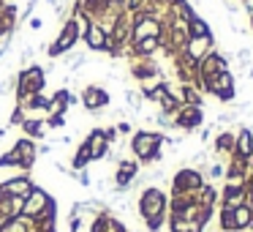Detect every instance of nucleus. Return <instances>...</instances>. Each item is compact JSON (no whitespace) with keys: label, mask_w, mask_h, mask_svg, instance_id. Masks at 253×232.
Returning a JSON list of instances; mask_svg holds the SVG:
<instances>
[{"label":"nucleus","mask_w":253,"mask_h":232,"mask_svg":"<svg viewBox=\"0 0 253 232\" xmlns=\"http://www.w3.org/2000/svg\"><path fill=\"white\" fill-rule=\"evenodd\" d=\"M164 142H166L164 131L139 128L131 137V153L139 164H161V161H164Z\"/></svg>","instance_id":"1"},{"label":"nucleus","mask_w":253,"mask_h":232,"mask_svg":"<svg viewBox=\"0 0 253 232\" xmlns=\"http://www.w3.org/2000/svg\"><path fill=\"white\" fill-rule=\"evenodd\" d=\"M44 88H46V71H44V66H39V63H30V66H25L22 71L17 74V88H14L17 104H22L25 99L41 93Z\"/></svg>","instance_id":"2"},{"label":"nucleus","mask_w":253,"mask_h":232,"mask_svg":"<svg viewBox=\"0 0 253 232\" xmlns=\"http://www.w3.org/2000/svg\"><path fill=\"white\" fill-rule=\"evenodd\" d=\"M136 210H139V216H142V221L153 219V216H166V210H169V197H166L158 186H144L142 194H139Z\"/></svg>","instance_id":"3"},{"label":"nucleus","mask_w":253,"mask_h":232,"mask_svg":"<svg viewBox=\"0 0 253 232\" xmlns=\"http://www.w3.org/2000/svg\"><path fill=\"white\" fill-rule=\"evenodd\" d=\"M204 183L207 180H204L202 170H196V167H182L171 177V194H196Z\"/></svg>","instance_id":"4"},{"label":"nucleus","mask_w":253,"mask_h":232,"mask_svg":"<svg viewBox=\"0 0 253 232\" xmlns=\"http://www.w3.org/2000/svg\"><path fill=\"white\" fill-rule=\"evenodd\" d=\"M79 104L87 112L98 115L101 110H106V107L112 104V93L106 88H101V85H87V88H82V93H79Z\"/></svg>","instance_id":"5"},{"label":"nucleus","mask_w":253,"mask_h":232,"mask_svg":"<svg viewBox=\"0 0 253 232\" xmlns=\"http://www.w3.org/2000/svg\"><path fill=\"white\" fill-rule=\"evenodd\" d=\"M171 117H174V128L188 131V134L204 126V110H202V107H188V104H182Z\"/></svg>","instance_id":"6"},{"label":"nucleus","mask_w":253,"mask_h":232,"mask_svg":"<svg viewBox=\"0 0 253 232\" xmlns=\"http://www.w3.org/2000/svg\"><path fill=\"white\" fill-rule=\"evenodd\" d=\"M33 177L28 175V172H22V175H14L8 177V180L0 183V199H6V197H28L30 191H33Z\"/></svg>","instance_id":"7"},{"label":"nucleus","mask_w":253,"mask_h":232,"mask_svg":"<svg viewBox=\"0 0 253 232\" xmlns=\"http://www.w3.org/2000/svg\"><path fill=\"white\" fill-rule=\"evenodd\" d=\"M82 41L90 52H112V41H109V33L101 28L98 22H90L82 33Z\"/></svg>","instance_id":"8"},{"label":"nucleus","mask_w":253,"mask_h":232,"mask_svg":"<svg viewBox=\"0 0 253 232\" xmlns=\"http://www.w3.org/2000/svg\"><path fill=\"white\" fill-rule=\"evenodd\" d=\"M171 60H174V71H177V77H180L182 85H193V82H196V77H199V63L193 60V58L188 55L185 50H180L174 58H171Z\"/></svg>","instance_id":"9"},{"label":"nucleus","mask_w":253,"mask_h":232,"mask_svg":"<svg viewBox=\"0 0 253 232\" xmlns=\"http://www.w3.org/2000/svg\"><path fill=\"white\" fill-rule=\"evenodd\" d=\"M84 145L90 150V161H104L106 156H112V145L106 142L104 128H90L87 137H84Z\"/></svg>","instance_id":"10"},{"label":"nucleus","mask_w":253,"mask_h":232,"mask_svg":"<svg viewBox=\"0 0 253 232\" xmlns=\"http://www.w3.org/2000/svg\"><path fill=\"white\" fill-rule=\"evenodd\" d=\"M52 202V194L44 191L41 186H33V191L25 197V205H22V219H36L46 205Z\"/></svg>","instance_id":"11"},{"label":"nucleus","mask_w":253,"mask_h":232,"mask_svg":"<svg viewBox=\"0 0 253 232\" xmlns=\"http://www.w3.org/2000/svg\"><path fill=\"white\" fill-rule=\"evenodd\" d=\"M14 153L19 156V170L22 172H30L36 164V159H39V145L33 142L30 137H19L17 142H14Z\"/></svg>","instance_id":"12"},{"label":"nucleus","mask_w":253,"mask_h":232,"mask_svg":"<svg viewBox=\"0 0 253 232\" xmlns=\"http://www.w3.org/2000/svg\"><path fill=\"white\" fill-rule=\"evenodd\" d=\"M220 71H231V68H229V58L212 50L207 58H202V60H199V77L196 79L212 77V74H220Z\"/></svg>","instance_id":"13"},{"label":"nucleus","mask_w":253,"mask_h":232,"mask_svg":"<svg viewBox=\"0 0 253 232\" xmlns=\"http://www.w3.org/2000/svg\"><path fill=\"white\" fill-rule=\"evenodd\" d=\"M82 41V30H79V25L74 22V19H66V25L60 28V33H57V39H55V44L60 47V52L63 55H68V52L74 50V47Z\"/></svg>","instance_id":"14"},{"label":"nucleus","mask_w":253,"mask_h":232,"mask_svg":"<svg viewBox=\"0 0 253 232\" xmlns=\"http://www.w3.org/2000/svg\"><path fill=\"white\" fill-rule=\"evenodd\" d=\"M248 202V191H245V183H226L223 191H220V208H240V205Z\"/></svg>","instance_id":"15"},{"label":"nucleus","mask_w":253,"mask_h":232,"mask_svg":"<svg viewBox=\"0 0 253 232\" xmlns=\"http://www.w3.org/2000/svg\"><path fill=\"white\" fill-rule=\"evenodd\" d=\"M215 50V36H199V39H188L185 44V52L193 58V60H202V58H207L210 52Z\"/></svg>","instance_id":"16"},{"label":"nucleus","mask_w":253,"mask_h":232,"mask_svg":"<svg viewBox=\"0 0 253 232\" xmlns=\"http://www.w3.org/2000/svg\"><path fill=\"white\" fill-rule=\"evenodd\" d=\"M231 156L253 159V128L251 126H240V131H237V145H234V153Z\"/></svg>","instance_id":"17"},{"label":"nucleus","mask_w":253,"mask_h":232,"mask_svg":"<svg viewBox=\"0 0 253 232\" xmlns=\"http://www.w3.org/2000/svg\"><path fill=\"white\" fill-rule=\"evenodd\" d=\"M234 145H237V131H231V128L220 131L218 137L212 139V150H215V156H226V159H229V156L234 153Z\"/></svg>","instance_id":"18"},{"label":"nucleus","mask_w":253,"mask_h":232,"mask_svg":"<svg viewBox=\"0 0 253 232\" xmlns=\"http://www.w3.org/2000/svg\"><path fill=\"white\" fill-rule=\"evenodd\" d=\"M19 128H22V134H25V137H30L33 142H36V139H46V131H49L44 117H30V115L22 120V126H19Z\"/></svg>","instance_id":"19"},{"label":"nucleus","mask_w":253,"mask_h":232,"mask_svg":"<svg viewBox=\"0 0 253 232\" xmlns=\"http://www.w3.org/2000/svg\"><path fill=\"white\" fill-rule=\"evenodd\" d=\"M231 219H234V230L237 232H251L253 230V210H251L248 202L231 210Z\"/></svg>","instance_id":"20"},{"label":"nucleus","mask_w":253,"mask_h":232,"mask_svg":"<svg viewBox=\"0 0 253 232\" xmlns=\"http://www.w3.org/2000/svg\"><path fill=\"white\" fill-rule=\"evenodd\" d=\"M193 199H196V202L202 205L204 210H215V205H218L220 194H218V188H215L212 183H204V186L199 188L196 194H193Z\"/></svg>","instance_id":"21"},{"label":"nucleus","mask_w":253,"mask_h":232,"mask_svg":"<svg viewBox=\"0 0 253 232\" xmlns=\"http://www.w3.org/2000/svg\"><path fill=\"white\" fill-rule=\"evenodd\" d=\"M161 50V41L158 39H142L133 44L131 58H155V52Z\"/></svg>","instance_id":"22"},{"label":"nucleus","mask_w":253,"mask_h":232,"mask_svg":"<svg viewBox=\"0 0 253 232\" xmlns=\"http://www.w3.org/2000/svg\"><path fill=\"white\" fill-rule=\"evenodd\" d=\"M199 36H212V30H210V22L204 17H193L188 19V39H199Z\"/></svg>","instance_id":"23"},{"label":"nucleus","mask_w":253,"mask_h":232,"mask_svg":"<svg viewBox=\"0 0 253 232\" xmlns=\"http://www.w3.org/2000/svg\"><path fill=\"white\" fill-rule=\"evenodd\" d=\"M180 99H182V104H188V107H202L204 104L202 90H199L196 85H182V88H180Z\"/></svg>","instance_id":"24"},{"label":"nucleus","mask_w":253,"mask_h":232,"mask_svg":"<svg viewBox=\"0 0 253 232\" xmlns=\"http://www.w3.org/2000/svg\"><path fill=\"white\" fill-rule=\"evenodd\" d=\"M123 101H126V110H131V115H142V107H144V99L139 90L128 88L126 93H123Z\"/></svg>","instance_id":"25"},{"label":"nucleus","mask_w":253,"mask_h":232,"mask_svg":"<svg viewBox=\"0 0 253 232\" xmlns=\"http://www.w3.org/2000/svg\"><path fill=\"white\" fill-rule=\"evenodd\" d=\"M166 227H169V232H202L193 221H185L180 216H166Z\"/></svg>","instance_id":"26"},{"label":"nucleus","mask_w":253,"mask_h":232,"mask_svg":"<svg viewBox=\"0 0 253 232\" xmlns=\"http://www.w3.org/2000/svg\"><path fill=\"white\" fill-rule=\"evenodd\" d=\"M87 164H93V161H90V150H87V145H84V139H82V145L77 148V153H74V159H71V170L74 172L87 170Z\"/></svg>","instance_id":"27"},{"label":"nucleus","mask_w":253,"mask_h":232,"mask_svg":"<svg viewBox=\"0 0 253 232\" xmlns=\"http://www.w3.org/2000/svg\"><path fill=\"white\" fill-rule=\"evenodd\" d=\"M169 93V82H161V85H155L153 90H147V93H142V99L144 101H153V104H158L164 96Z\"/></svg>","instance_id":"28"},{"label":"nucleus","mask_w":253,"mask_h":232,"mask_svg":"<svg viewBox=\"0 0 253 232\" xmlns=\"http://www.w3.org/2000/svg\"><path fill=\"white\" fill-rule=\"evenodd\" d=\"M204 177H210V180H220V177H226V164H220V161H212V164H207V170H204Z\"/></svg>","instance_id":"29"},{"label":"nucleus","mask_w":253,"mask_h":232,"mask_svg":"<svg viewBox=\"0 0 253 232\" xmlns=\"http://www.w3.org/2000/svg\"><path fill=\"white\" fill-rule=\"evenodd\" d=\"M109 216H112V210H106V213L93 216V224H90V232H106V224H109Z\"/></svg>","instance_id":"30"},{"label":"nucleus","mask_w":253,"mask_h":232,"mask_svg":"<svg viewBox=\"0 0 253 232\" xmlns=\"http://www.w3.org/2000/svg\"><path fill=\"white\" fill-rule=\"evenodd\" d=\"M164 224H166V216H153V219L144 221V230H147V232H161V230H164Z\"/></svg>","instance_id":"31"},{"label":"nucleus","mask_w":253,"mask_h":232,"mask_svg":"<svg viewBox=\"0 0 253 232\" xmlns=\"http://www.w3.org/2000/svg\"><path fill=\"white\" fill-rule=\"evenodd\" d=\"M3 167H17L19 170V156L14 153V150H6V153L0 156V170H3Z\"/></svg>","instance_id":"32"},{"label":"nucleus","mask_w":253,"mask_h":232,"mask_svg":"<svg viewBox=\"0 0 253 232\" xmlns=\"http://www.w3.org/2000/svg\"><path fill=\"white\" fill-rule=\"evenodd\" d=\"M25 117H28V112L17 104V107H14V112H11V117H8V126H22Z\"/></svg>","instance_id":"33"},{"label":"nucleus","mask_w":253,"mask_h":232,"mask_svg":"<svg viewBox=\"0 0 253 232\" xmlns=\"http://www.w3.org/2000/svg\"><path fill=\"white\" fill-rule=\"evenodd\" d=\"M46 128H63L66 126V115H46Z\"/></svg>","instance_id":"34"},{"label":"nucleus","mask_w":253,"mask_h":232,"mask_svg":"<svg viewBox=\"0 0 253 232\" xmlns=\"http://www.w3.org/2000/svg\"><path fill=\"white\" fill-rule=\"evenodd\" d=\"M74 177H77V183H79V186H84V188H90V186H93V175H90L87 170H79Z\"/></svg>","instance_id":"35"},{"label":"nucleus","mask_w":253,"mask_h":232,"mask_svg":"<svg viewBox=\"0 0 253 232\" xmlns=\"http://www.w3.org/2000/svg\"><path fill=\"white\" fill-rule=\"evenodd\" d=\"M155 123H158L161 128H174V117L164 115V112H158V115H155Z\"/></svg>","instance_id":"36"},{"label":"nucleus","mask_w":253,"mask_h":232,"mask_svg":"<svg viewBox=\"0 0 253 232\" xmlns=\"http://www.w3.org/2000/svg\"><path fill=\"white\" fill-rule=\"evenodd\" d=\"M144 3H147V0H126V11H128V14L142 11V8H144Z\"/></svg>","instance_id":"37"},{"label":"nucleus","mask_w":253,"mask_h":232,"mask_svg":"<svg viewBox=\"0 0 253 232\" xmlns=\"http://www.w3.org/2000/svg\"><path fill=\"white\" fill-rule=\"evenodd\" d=\"M33 55H36V50H33V47H25V50L19 52V63H22V66H28V63L33 60Z\"/></svg>","instance_id":"38"},{"label":"nucleus","mask_w":253,"mask_h":232,"mask_svg":"<svg viewBox=\"0 0 253 232\" xmlns=\"http://www.w3.org/2000/svg\"><path fill=\"white\" fill-rule=\"evenodd\" d=\"M104 137H106V142H109V145H115L117 142V128L115 126H106L104 128Z\"/></svg>","instance_id":"39"},{"label":"nucleus","mask_w":253,"mask_h":232,"mask_svg":"<svg viewBox=\"0 0 253 232\" xmlns=\"http://www.w3.org/2000/svg\"><path fill=\"white\" fill-rule=\"evenodd\" d=\"M84 224V219H68V232H79Z\"/></svg>","instance_id":"40"},{"label":"nucleus","mask_w":253,"mask_h":232,"mask_svg":"<svg viewBox=\"0 0 253 232\" xmlns=\"http://www.w3.org/2000/svg\"><path fill=\"white\" fill-rule=\"evenodd\" d=\"M199 139H202V142H210V139H212V126H204L202 134H199Z\"/></svg>","instance_id":"41"},{"label":"nucleus","mask_w":253,"mask_h":232,"mask_svg":"<svg viewBox=\"0 0 253 232\" xmlns=\"http://www.w3.org/2000/svg\"><path fill=\"white\" fill-rule=\"evenodd\" d=\"M8 221H11V216H8L6 210L0 208V232H3V230H6V227H8Z\"/></svg>","instance_id":"42"},{"label":"nucleus","mask_w":253,"mask_h":232,"mask_svg":"<svg viewBox=\"0 0 253 232\" xmlns=\"http://www.w3.org/2000/svg\"><path fill=\"white\" fill-rule=\"evenodd\" d=\"M41 28H44L41 17H30V30H41Z\"/></svg>","instance_id":"43"},{"label":"nucleus","mask_w":253,"mask_h":232,"mask_svg":"<svg viewBox=\"0 0 253 232\" xmlns=\"http://www.w3.org/2000/svg\"><path fill=\"white\" fill-rule=\"evenodd\" d=\"M115 128H117V134H131V123L128 120H123L120 126H115Z\"/></svg>","instance_id":"44"},{"label":"nucleus","mask_w":253,"mask_h":232,"mask_svg":"<svg viewBox=\"0 0 253 232\" xmlns=\"http://www.w3.org/2000/svg\"><path fill=\"white\" fill-rule=\"evenodd\" d=\"M41 153H44V156H46V153H52V145H46V142H44V145H39V156H41Z\"/></svg>","instance_id":"45"},{"label":"nucleus","mask_w":253,"mask_h":232,"mask_svg":"<svg viewBox=\"0 0 253 232\" xmlns=\"http://www.w3.org/2000/svg\"><path fill=\"white\" fill-rule=\"evenodd\" d=\"M248 14H251V28H253V6H248Z\"/></svg>","instance_id":"46"},{"label":"nucleus","mask_w":253,"mask_h":232,"mask_svg":"<svg viewBox=\"0 0 253 232\" xmlns=\"http://www.w3.org/2000/svg\"><path fill=\"white\" fill-rule=\"evenodd\" d=\"M46 3H49V6H57V0H46Z\"/></svg>","instance_id":"47"},{"label":"nucleus","mask_w":253,"mask_h":232,"mask_svg":"<svg viewBox=\"0 0 253 232\" xmlns=\"http://www.w3.org/2000/svg\"><path fill=\"white\" fill-rule=\"evenodd\" d=\"M218 232H220V230H218Z\"/></svg>","instance_id":"48"}]
</instances>
